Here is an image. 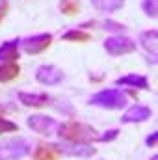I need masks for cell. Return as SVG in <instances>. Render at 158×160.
Instances as JSON below:
<instances>
[{
    "label": "cell",
    "mask_w": 158,
    "mask_h": 160,
    "mask_svg": "<svg viewBox=\"0 0 158 160\" xmlns=\"http://www.w3.org/2000/svg\"><path fill=\"white\" fill-rule=\"evenodd\" d=\"M58 138L67 142V143H89L99 140V132L87 125V123H78V121H65L58 127L56 130Z\"/></svg>",
    "instance_id": "cell-1"
},
{
    "label": "cell",
    "mask_w": 158,
    "mask_h": 160,
    "mask_svg": "<svg viewBox=\"0 0 158 160\" xmlns=\"http://www.w3.org/2000/svg\"><path fill=\"white\" fill-rule=\"evenodd\" d=\"M89 104L106 108V110H123L126 106V95L119 89H102V91L91 95Z\"/></svg>",
    "instance_id": "cell-2"
},
{
    "label": "cell",
    "mask_w": 158,
    "mask_h": 160,
    "mask_svg": "<svg viewBox=\"0 0 158 160\" xmlns=\"http://www.w3.org/2000/svg\"><path fill=\"white\" fill-rule=\"evenodd\" d=\"M30 153V143L24 138L0 142V160H21Z\"/></svg>",
    "instance_id": "cell-3"
},
{
    "label": "cell",
    "mask_w": 158,
    "mask_h": 160,
    "mask_svg": "<svg viewBox=\"0 0 158 160\" xmlns=\"http://www.w3.org/2000/svg\"><path fill=\"white\" fill-rule=\"evenodd\" d=\"M104 50L110 56H123V54H130L136 50L134 41L126 36H112L104 41Z\"/></svg>",
    "instance_id": "cell-4"
},
{
    "label": "cell",
    "mask_w": 158,
    "mask_h": 160,
    "mask_svg": "<svg viewBox=\"0 0 158 160\" xmlns=\"http://www.w3.org/2000/svg\"><path fill=\"white\" fill-rule=\"evenodd\" d=\"M21 48L26 52V54H39L43 50H47L50 45H52V36L50 34H37V36H30L26 39H22L21 43Z\"/></svg>",
    "instance_id": "cell-5"
},
{
    "label": "cell",
    "mask_w": 158,
    "mask_h": 160,
    "mask_svg": "<svg viewBox=\"0 0 158 160\" xmlns=\"http://www.w3.org/2000/svg\"><path fill=\"white\" fill-rule=\"evenodd\" d=\"M140 45L149 60L151 65H155L158 62V32L156 30H147L140 34Z\"/></svg>",
    "instance_id": "cell-6"
},
{
    "label": "cell",
    "mask_w": 158,
    "mask_h": 160,
    "mask_svg": "<svg viewBox=\"0 0 158 160\" xmlns=\"http://www.w3.org/2000/svg\"><path fill=\"white\" fill-rule=\"evenodd\" d=\"M26 123H28V127H30L34 132H37L41 136H50V134H54L56 125H58L52 118L43 116V114H34V116H30Z\"/></svg>",
    "instance_id": "cell-7"
},
{
    "label": "cell",
    "mask_w": 158,
    "mask_h": 160,
    "mask_svg": "<svg viewBox=\"0 0 158 160\" xmlns=\"http://www.w3.org/2000/svg\"><path fill=\"white\" fill-rule=\"evenodd\" d=\"M63 71L56 65H41L36 69V78L37 82L45 84V86H56L63 80Z\"/></svg>",
    "instance_id": "cell-8"
},
{
    "label": "cell",
    "mask_w": 158,
    "mask_h": 160,
    "mask_svg": "<svg viewBox=\"0 0 158 160\" xmlns=\"http://www.w3.org/2000/svg\"><path fill=\"white\" fill-rule=\"evenodd\" d=\"M60 153H65L69 157H78V158H87L91 155H95V147H91L89 143H60L56 145Z\"/></svg>",
    "instance_id": "cell-9"
},
{
    "label": "cell",
    "mask_w": 158,
    "mask_h": 160,
    "mask_svg": "<svg viewBox=\"0 0 158 160\" xmlns=\"http://www.w3.org/2000/svg\"><path fill=\"white\" fill-rule=\"evenodd\" d=\"M151 116H153V110H151L149 106L134 104V106H130V108L123 114L121 121H123V123H141V121H147Z\"/></svg>",
    "instance_id": "cell-10"
},
{
    "label": "cell",
    "mask_w": 158,
    "mask_h": 160,
    "mask_svg": "<svg viewBox=\"0 0 158 160\" xmlns=\"http://www.w3.org/2000/svg\"><path fill=\"white\" fill-rule=\"evenodd\" d=\"M19 101L24 106H30V108H43L50 102V97L47 93H24V91H21Z\"/></svg>",
    "instance_id": "cell-11"
},
{
    "label": "cell",
    "mask_w": 158,
    "mask_h": 160,
    "mask_svg": "<svg viewBox=\"0 0 158 160\" xmlns=\"http://www.w3.org/2000/svg\"><path fill=\"white\" fill-rule=\"evenodd\" d=\"M19 39L6 41L0 45V62H15L19 58Z\"/></svg>",
    "instance_id": "cell-12"
},
{
    "label": "cell",
    "mask_w": 158,
    "mask_h": 160,
    "mask_svg": "<svg viewBox=\"0 0 158 160\" xmlns=\"http://www.w3.org/2000/svg\"><path fill=\"white\" fill-rule=\"evenodd\" d=\"M119 86H128V88H138V89H151L147 77L141 75H123L117 78Z\"/></svg>",
    "instance_id": "cell-13"
},
{
    "label": "cell",
    "mask_w": 158,
    "mask_h": 160,
    "mask_svg": "<svg viewBox=\"0 0 158 160\" xmlns=\"http://www.w3.org/2000/svg\"><path fill=\"white\" fill-rule=\"evenodd\" d=\"M58 147L56 145H48V143H37L32 158L34 160H58Z\"/></svg>",
    "instance_id": "cell-14"
},
{
    "label": "cell",
    "mask_w": 158,
    "mask_h": 160,
    "mask_svg": "<svg viewBox=\"0 0 158 160\" xmlns=\"http://www.w3.org/2000/svg\"><path fill=\"white\" fill-rule=\"evenodd\" d=\"M21 73V67L15 63V62H4L0 65V84H6V82H11L19 77Z\"/></svg>",
    "instance_id": "cell-15"
},
{
    "label": "cell",
    "mask_w": 158,
    "mask_h": 160,
    "mask_svg": "<svg viewBox=\"0 0 158 160\" xmlns=\"http://www.w3.org/2000/svg\"><path fill=\"white\" fill-rule=\"evenodd\" d=\"M93 4V8L101 9V11H106V13H112V11H117L123 8L125 0H89Z\"/></svg>",
    "instance_id": "cell-16"
},
{
    "label": "cell",
    "mask_w": 158,
    "mask_h": 160,
    "mask_svg": "<svg viewBox=\"0 0 158 160\" xmlns=\"http://www.w3.org/2000/svg\"><path fill=\"white\" fill-rule=\"evenodd\" d=\"M63 41H78V43H84V41H89V34L87 32H82V30H69L62 36Z\"/></svg>",
    "instance_id": "cell-17"
},
{
    "label": "cell",
    "mask_w": 158,
    "mask_h": 160,
    "mask_svg": "<svg viewBox=\"0 0 158 160\" xmlns=\"http://www.w3.org/2000/svg\"><path fill=\"white\" fill-rule=\"evenodd\" d=\"M60 11L63 15H75L78 13V2L77 0H60Z\"/></svg>",
    "instance_id": "cell-18"
},
{
    "label": "cell",
    "mask_w": 158,
    "mask_h": 160,
    "mask_svg": "<svg viewBox=\"0 0 158 160\" xmlns=\"http://www.w3.org/2000/svg\"><path fill=\"white\" fill-rule=\"evenodd\" d=\"M102 28H104L106 32L114 34V36H121V34L126 30V26L119 24V22H116V21H104V22H102Z\"/></svg>",
    "instance_id": "cell-19"
},
{
    "label": "cell",
    "mask_w": 158,
    "mask_h": 160,
    "mask_svg": "<svg viewBox=\"0 0 158 160\" xmlns=\"http://www.w3.org/2000/svg\"><path fill=\"white\" fill-rule=\"evenodd\" d=\"M141 8H143V11L149 15V17H156L158 15V0H143L141 2Z\"/></svg>",
    "instance_id": "cell-20"
},
{
    "label": "cell",
    "mask_w": 158,
    "mask_h": 160,
    "mask_svg": "<svg viewBox=\"0 0 158 160\" xmlns=\"http://www.w3.org/2000/svg\"><path fill=\"white\" fill-rule=\"evenodd\" d=\"M19 127L13 123V121H7V119H2L0 118V134H6V132H15Z\"/></svg>",
    "instance_id": "cell-21"
},
{
    "label": "cell",
    "mask_w": 158,
    "mask_h": 160,
    "mask_svg": "<svg viewBox=\"0 0 158 160\" xmlns=\"http://www.w3.org/2000/svg\"><path fill=\"white\" fill-rule=\"evenodd\" d=\"M117 136H119V130L117 128H112V130H106L104 134H99V140H97V142H104V143H106V142L116 140Z\"/></svg>",
    "instance_id": "cell-22"
},
{
    "label": "cell",
    "mask_w": 158,
    "mask_h": 160,
    "mask_svg": "<svg viewBox=\"0 0 158 160\" xmlns=\"http://www.w3.org/2000/svg\"><path fill=\"white\" fill-rule=\"evenodd\" d=\"M7 0H0V22H2V19L6 17V13H7Z\"/></svg>",
    "instance_id": "cell-23"
},
{
    "label": "cell",
    "mask_w": 158,
    "mask_h": 160,
    "mask_svg": "<svg viewBox=\"0 0 158 160\" xmlns=\"http://www.w3.org/2000/svg\"><path fill=\"white\" fill-rule=\"evenodd\" d=\"M156 140H158V132L149 134V136H147V145H149V147H155V145H156Z\"/></svg>",
    "instance_id": "cell-24"
},
{
    "label": "cell",
    "mask_w": 158,
    "mask_h": 160,
    "mask_svg": "<svg viewBox=\"0 0 158 160\" xmlns=\"http://www.w3.org/2000/svg\"><path fill=\"white\" fill-rule=\"evenodd\" d=\"M151 160H158V157H156V155H155V157H153V158H151Z\"/></svg>",
    "instance_id": "cell-25"
}]
</instances>
